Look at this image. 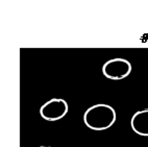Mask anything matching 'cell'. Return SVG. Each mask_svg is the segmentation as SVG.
I'll list each match as a JSON object with an SVG mask.
<instances>
[{
    "label": "cell",
    "mask_w": 148,
    "mask_h": 147,
    "mask_svg": "<svg viewBox=\"0 0 148 147\" xmlns=\"http://www.w3.org/2000/svg\"><path fill=\"white\" fill-rule=\"evenodd\" d=\"M117 119L115 109L110 104L98 103L87 109L84 114L86 126L93 131H106L114 125Z\"/></svg>",
    "instance_id": "6da1fadb"
},
{
    "label": "cell",
    "mask_w": 148,
    "mask_h": 147,
    "mask_svg": "<svg viewBox=\"0 0 148 147\" xmlns=\"http://www.w3.org/2000/svg\"><path fill=\"white\" fill-rule=\"evenodd\" d=\"M132 64L123 58H115L106 60L102 66V74L112 80L126 78L132 72Z\"/></svg>",
    "instance_id": "7a4b0ae2"
},
{
    "label": "cell",
    "mask_w": 148,
    "mask_h": 147,
    "mask_svg": "<svg viewBox=\"0 0 148 147\" xmlns=\"http://www.w3.org/2000/svg\"><path fill=\"white\" fill-rule=\"evenodd\" d=\"M69 111L68 102L63 98H52L40 108V115L46 121H58L63 119Z\"/></svg>",
    "instance_id": "3957f363"
},
{
    "label": "cell",
    "mask_w": 148,
    "mask_h": 147,
    "mask_svg": "<svg viewBox=\"0 0 148 147\" xmlns=\"http://www.w3.org/2000/svg\"><path fill=\"white\" fill-rule=\"evenodd\" d=\"M130 126L139 136L148 137V109L136 112L130 119Z\"/></svg>",
    "instance_id": "277c9868"
},
{
    "label": "cell",
    "mask_w": 148,
    "mask_h": 147,
    "mask_svg": "<svg viewBox=\"0 0 148 147\" xmlns=\"http://www.w3.org/2000/svg\"><path fill=\"white\" fill-rule=\"evenodd\" d=\"M39 147H52V146H39Z\"/></svg>",
    "instance_id": "5b68a950"
}]
</instances>
